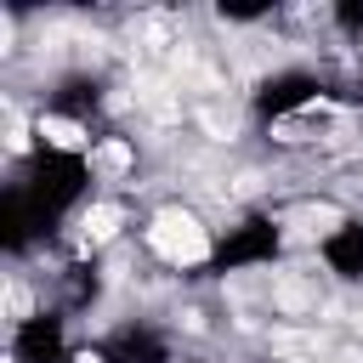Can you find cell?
Masks as SVG:
<instances>
[{
  "instance_id": "3957f363",
  "label": "cell",
  "mask_w": 363,
  "mask_h": 363,
  "mask_svg": "<svg viewBox=\"0 0 363 363\" xmlns=\"http://www.w3.org/2000/svg\"><path fill=\"white\" fill-rule=\"evenodd\" d=\"M119 221H125V210H119V204H96V210H85V238H96V244H102V238H113V233H119Z\"/></svg>"
},
{
  "instance_id": "277c9868",
  "label": "cell",
  "mask_w": 363,
  "mask_h": 363,
  "mask_svg": "<svg viewBox=\"0 0 363 363\" xmlns=\"http://www.w3.org/2000/svg\"><path fill=\"white\" fill-rule=\"evenodd\" d=\"M91 164H96V170H108V176H119V170H130V164H136V153H130L125 142H102V147L91 153Z\"/></svg>"
},
{
  "instance_id": "6da1fadb",
  "label": "cell",
  "mask_w": 363,
  "mask_h": 363,
  "mask_svg": "<svg viewBox=\"0 0 363 363\" xmlns=\"http://www.w3.org/2000/svg\"><path fill=\"white\" fill-rule=\"evenodd\" d=\"M147 244H153L170 267H193V261L210 255V233H204V221H199L193 210H159L153 227H147Z\"/></svg>"
},
{
  "instance_id": "7a4b0ae2",
  "label": "cell",
  "mask_w": 363,
  "mask_h": 363,
  "mask_svg": "<svg viewBox=\"0 0 363 363\" xmlns=\"http://www.w3.org/2000/svg\"><path fill=\"white\" fill-rule=\"evenodd\" d=\"M40 136H45L51 147H85V130H79L74 119H57V113H40Z\"/></svg>"
}]
</instances>
